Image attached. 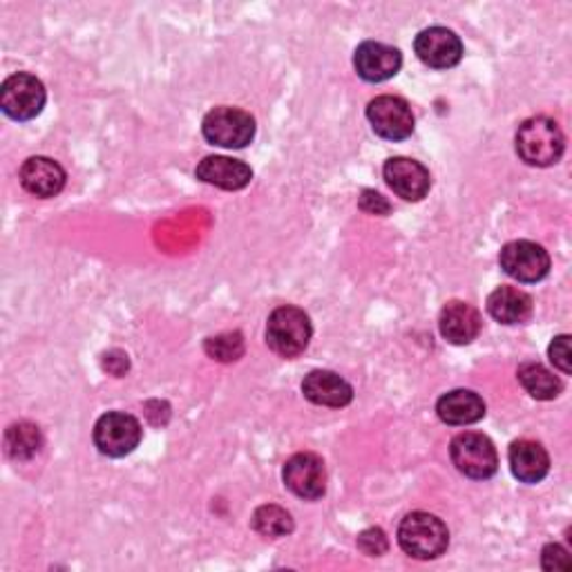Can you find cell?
<instances>
[{"mask_svg":"<svg viewBox=\"0 0 572 572\" xmlns=\"http://www.w3.org/2000/svg\"><path fill=\"white\" fill-rule=\"evenodd\" d=\"M450 455L457 470L476 481L490 479L498 470V455L494 442L479 431L459 434L450 445Z\"/></svg>","mask_w":572,"mask_h":572,"instance_id":"5","label":"cell"},{"mask_svg":"<svg viewBox=\"0 0 572 572\" xmlns=\"http://www.w3.org/2000/svg\"><path fill=\"white\" fill-rule=\"evenodd\" d=\"M358 204L369 215H390L392 211V204L383 195L375 193V190H362Z\"/></svg>","mask_w":572,"mask_h":572,"instance_id":"27","label":"cell"},{"mask_svg":"<svg viewBox=\"0 0 572 572\" xmlns=\"http://www.w3.org/2000/svg\"><path fill=\"white\" fill-rule=\"evenodd\" d=\"M198 179H202L204 183L217 186L222 190H242L250 183L253 179V170L250 166H246L239 159H231V157H220V155H211L204 161H200L198 170H195Z\"/></svg>","mask_w":572,"mask_h":572,"instance_id":"18","label":"cell"},{"mask_svg":"<svg viewBox=\"0 0 572 572\" xmlns=\"http://www.w3.org/2000/svg\"><path fill=\"white\" fill-rule=\"evenodd\" d=\"M517 375H519V383L524 385V390L537 401H554L563 390L561 380L539 362L521 364Z\"/></svg>","mask_w":572,"mask_h":572,"instance_id":"21","label":"cell"},{"mask_svg":"<svg viewBox=\"0 0 572 572\" xmlns=\"http://www.w3.org/2000/svg\"><path fill=\"white\" fill-rule=\"evenodd\" d=\"M21 183L34 198H56L66 186V170L49 157H30L21 166Z\"/></svg>","mask_w":572,"mask_h":572,"instance_id":"16","label":"cell"},{"mask_svg":"<svg viewBox=\"0 0 572 572\" xmlns=\"http://www.w3.org/2000/svg\"><path fill=\"white\" fill-rule=\"evenodd\" d=\"M507 459H511L513 474L521 483H539L550 472V457L546 448L528 438L515 440L511 445V452H507Z\"/></svg>","mask_w":572,"mask_h":572,"instance_id":"17","label":"cell"},{"mask_svg":"<svg viewBox=\"0 0 572 572\" xmlns=\"http://www.w3.org/2000/svg\"><path fill=\"white\" fill-rule=\"evenodd\" d=\"M498 260H501V269L507 276L526 284L543 280L550 271V256L546 253V248L528 239L505 244L501 248Z\"/></svg>","mask_w":572,"mask_h":572,"instance_id":"9","label":"cell"},{"mask_svg":"<svg viewBox=\"0 0 572 572\" xmlns=\"http://www.w3.org/2000/svg\"><path fill=\"white\" fill-rule=\"evenodd\" d=\"M481 313L461 300L445 304L438 317L440 336L452 345H470L481 334Z\"/></svg>","mask_w":572,"mask_h":572,"instance_id":"14","label":"cell"},{"mask_svg":"<svg viewBox=\"0 0 572 572\" xmlns=\"http://www.w3.org/2000/svg\"><path fill=\"white\" fill-rule=\"evenodd\" d=\"M311 321L298 306H280L269 315L267 345L282 358L300 356L311 340Z\"/></svg>","mask_w":572,"mask_h":572,"instance_id":"3","label":"cell"},{"mask_svg":"<svg viewBox=\"0 0 572 572\" xmlns=\"http://www.w3.org/2000/svg\"><path fill=\"white\" fill-rule=\"evenodd\" d=\"M399 543L414 559H436L450 546V530L429 513H412L399 526Z\"/></svg>","mask_w":572,"mask_h":572,"instance_id":"2","label":"cell"},{"mask_svg":"<svg viewBox=\"0 0 572 572\" xmlns=\"http://www.w3.org/2000/svg\"><path fill=\"white\" fill-rule=\"evenodd\" d=\"M552 364L563 373H572V358H570V336H557L548 349Z\"/></svg>","mask_w":572,"mask_h":572,"instance_id":"26","label":"cell"},{"mask_svg":"<svg viewBox=\"0 0 572 572\" xmlns=\"http://www.w3.org/2000/svg\"><path fill=\"white\" fill-rule=\"evenodd\" d=\"M202 133L213 146L239 150L256 137V119L239 108L220 105L204 116Z\"/></svg>","mask_w":572,"mask_h":572,"instance_id":"4","label":"cell"},{"mask_svg":"<svg viewBox=\"0 0 572 572\" xmlns=\"http://www.w3.org/2000/svg\"><path fill=\"white\" fill-rule=\"evenodd\" d=\"M541 565H543V570H570V557L561 546L550 543L543 548Z\"/></svg>","mask_w":572,"mask_h":572,"instance_id":"28","label":"cell"},{"mask_svg":"<svg viewBox=\"0 0 572 572\" xmlns=\"http://www.w3.org/2000/svg\"><path fill=\"white\" fill-rule=\"evenodd\" d=\"M358 548H360L364 554H369V557H380V554L388 552L390 543H388V537H385L383 530H380V528H369V530L360 532V537H358Z\"/></svg>","mask_w":572,"mask_h":572,"instance_id":"25","label":"cell"},{"mask_svg":"<svg viewBox=\"0 0 572 572\" xmlns=\"http://www.w3.org/2000/svg\"><path fill=\"white\" fill-rule=\"evenodd\" d=\"M204 349L211 358L222 360V362H231V360H237L244 354V340H242L239 334H224V336H217V338H209Z\"/></svg>","mask_w":572,"mask_h":572,"instance_id":"24","label":"cell"},{"mask_svg":"<svg viewBox=\"0 0 572 572\" xmlns=\"http://www.w3.org/2000/svg\"><path fill=\"white\" fill-rule=\"evenodd\" d=\"M41 445H43L41 431L32 423H19V425H12L8 429L5 448H8V455L16 461H27L34 455H38Z\"/></svg>","mask_w":572,"mask_h":572,"instance_id":"22","label":"cell"},{"mask_svg":"<svg viewBox=\"0 0 572 572\" xmlns=\"http://www.w3.org/2000/svg\"><path fill=\"white\" fill-rule=\"evenodd\" d=\"M436 414L442 423L463 427V425L479 423L485 416V403L472 390H455L438 399Z\"/></svg>","mask_w":572,"mask_h":572,"instance_id":"20","label":"cell"},{"mask_svg":"<svg viewBox=\"0 0 572 572\" xmlns=\"http://www.w3.org/2000/svg\"><path fill=\"white\" fill-rule=\"evenodd\" d=\"M487 313L501 325H524L532 315V298L515 287H498L487 298Z\"/></svg>","mask_w":572,"mask_h":572,"instance_id":"19","label":"cell"},{"mask_svg":"<svg viewBox=\"0 0 572 572\" xmlns=\"http://www.w3.org/2000/svg\"><path fill=\"white\" fill-rule=\"evenodd\" d=\"M253 528L265 537H284L293 532V519L280 505H262L253 515Z\"/></svg>","mask_w":572,"mask_h":572,"instance_id":"23","label":"cell"},{"mask_svg":"<svg viewBox=\"0 0 572 572\" xmlns=\"http://www.w3.org/2000/svg\"><path fill=\"white\" fill-rule=\"evenodd\" d=\"M563 133L550 116H532L519 125L517 153L528 166L548 168L563 155Z\"/></svg>","mask_w":572,"mask_h":572,"instance_id":"1","label":"cell"},{"mask_svg":"<svg viewBox=\"0 0 572 572\" xmlns=\"http://www.w3.org/2000/svg\"><path fill=\"white\" fill-rule=\"evenodd\" d=\"M142 440V425L125 412H108L94 425V445L101 455L121 459L137 450Z\"/></svg>","mask_w":572,"mask_h":572,"instance_id":"6","label":"cell"},{"mask_svg":"<svg viewBox=\"0 0 572 572\" xmlns=\"http://www.w3.org/2000/svg\"><path fill=\"white\" fill-rule=\"evenodd\" d=\"M403 66V56L396 47L375 43V41H364L358 45L354 54V68L360 79L369 83H383L390 81L399 75Z\"/></svg>","mask_w":572,"mask_h":572,"instance_id":"12","label":"cell"},{"mask_svg":"<svg viewBox=\"0 0 572 572\" xmlns=\"http://www.w3.org/2000/svg\"><path fill=\"white\" fill-rule=\"evenodd\" d=\"M367 119L373 133L388 142H403L414 133V112L401 97H375L367 105Z\"/></svg>","mask_w":572,"mask_h":572,"instance_id":"7","label":"cell"},{"mask_svg":"<svg viewBox=\"0 0 572 572\" xmlns=\"http://www.w3.org/2000/svg\"><path fill=\"white\" fill-rule=\"evenodd\" d=\"M284 485L300 498H321L327 492L325 461L311 452H300L291 457L284 466Z\"/></svg>","mask_w":572,"mask_h":572,"instance_id":"11","label":"cell"},{"mask_svg":"<svg viewBox=\"0 0 572 572\" xmlns=\"http://www.w3.org/2000/svg\"><path fill=\"white\" fill-rule=\"evenodd\" d=\"M302 394L313 405L334 407V410H340V407L349 405L351 399H354V390H351V385L347 383V380L340 378L338 373L325 371V369H315V371H311L304 378Z\"/></svg>","mask_w":572,"mask_h":572,"instance_id":"15","label":"cell"},{"mask_svg":"<svg viewBox=\"0 0 572 572\" xmlns=\"http://www.w3.org/2000/svg\"><path fill=\"white\" fill-rule=\"evenodd\" d=\"M383 175L394 193L407 202H420L431 188L429 170L420 161L407 157L388 159Z\"/></svg>","mask_w":572,"mask_h":572,"instance_id":"13","label":"cell"},{"mask_svg":"<svg viewBox=\"0 0 572 572\" xmlns=\"http://www.w3.org/2000/svg\"><path fill=\"white\" fill-rule=\"evenodd\" d=\"M45 86L27 72L12 75L0 88V108L14 121H30L45 108Z\"/></svg>","mask_w":572,"mask_h":572,"instance_id":"8","label":"cell"},{"mask_svg":"<svg viewBox=\"0 0 572 572\" xmlns=\"http://www.w3.org/2000/svg\"><path fill=\"white\" fill-rule=\"evenodd\" d=\"M414 49L425 66L434 70H450L463 58V43L448 27L423 30L414 41Z\"/></svg>","mask_w":572,"mask_h":572,"instance_id":"10","label":"cell"}]
</instances>
